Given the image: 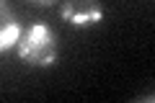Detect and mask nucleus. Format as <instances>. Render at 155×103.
<instances>
[{
    "label": "nucleus",
    "mask_w": 155,
    "mask_h": 103,
    "mask_svg": "<svg viewBox=\"0 0 155 103\" xmlns=\"http://www.w3.org/2000/svg\"><path fill=\"white\" fill-rule=\"evenodd\" d=\"M18 60L28 67H52L57 62L60 47H57V34L47 23H31L21 31V39L16 44Z\"/></svg>",
    "instance_id": "nucleus-1"
},
{
    "label": "nucleus",
    "mask_w": 155,
    "mask_h": 103,
    "mask_svg": "<svg viewBox=\"0 0 155 103\" xmlns=\"http://www.w3.org/2000/svg\"><path fill=\"white\" fill-rule=\"evenodd\" d=\"M62 21L75 28H93L104 21L101 0H65L62 3Z\"/></svg>",
    "instance_id": "nucleus-2"
},
{
    "label": "nucleus",
    "mask_w": 155,
    "mask_h": 103,
    "mask_svg": "<svg viewBox=\"0 0 155 103\" xmlns=\"http://www.w3.org/2000/svg\"><path fill=\"white\" fill-rule=\"evenodd\" d=\"M21 23H18L16 13L11 11L5 0H0V54H5L11 49H16L18 39H21Z\"/></svg>",
    "instance_id": "nucleus-3"
},
{
    "label": "nucleus",
    "mask_w": 155,
    "mask_h": 103,
    "mask_svg": "<svg viewBox=\"0 0 155 103\" xmlns=\"http://www.w3.org/2000/svg\"><path fill=\"white\" fill-rule=\"evenodd\" d=\"M28 3H34V5H41V8H49V5H54L57 0H28Z\"/></svg>",
    "instance_id": "nucleus-4"
}]
</instances>
